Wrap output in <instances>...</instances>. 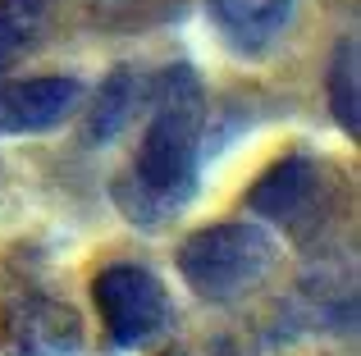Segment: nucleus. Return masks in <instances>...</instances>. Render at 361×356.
Wrapping results in <instances>:
<instances>
[{
  "instance_id": "obj_1",
  "label": "nucleus",
  "mask_w": 361,
  "mask_h": 356,
  "mask_svg": "<svg viewBox=\"0 0 361 356\" xmlns=\"http://www.w3.org/2000/svg\"><path fill=\"white\" fill-rule=\"evenodd\" d=\"M202 128H206V87L192 64H169L156 82L151 124L133 155L128 174L115 178V205L123 220L156 229L169 224L197 196L202 170Z\"/></svg>"
},
{
  "instance_id": "obj_2",
  "label": "nucleus",
  "mask_w": 361,
  "mask_h": 356,
  "mask_svg": "<svg viewBox=\"0 0 361 356\" xmlns=\"http://www.w3.org/2000/svg\"><path fill=\"white\" fill-rule=\"evenodd\" d=\"M279 247L261 224H206L178 247V274L206 302H238L270 279Z\"/></svg>"
},
{
  "instance_id": "obj_3",
  "label": "nucleus",
  "mask_w": 361,
  "mask_h": 356,
  "mask_svg": "<svg viewBox=\"0 0 361 356\" xmlns=\"http://www.w3.org/2000/svg\"><path fill=\"white\" fill-rule=\"evenodd\" d=\"M92 302L106 324V338L115 348H142L156 333L169 329L174 320V302L169 288L156 269L137 265V260H115L92 279Z\"/></svg>"
},
{
  "instance_id": "obj_4",
  "label": "nucleus",
  "mask_w": 361,
  "mask_h": 356,
  "mask_svg": "<svg viewBox=\"0 0 361 356\" xmlns=\"http://www.w3.org/2000/svg\"><path fill=\"white\" fill-rule=\"evenodd\" d=\"M5 356H73L82 348V315L32 279H18L0 302Z\"/></svg>"
},
{
  "instance_id": "obj_5",
  "label": "nucleus",
  "mask_w": 361,
  "mask_h": 356,
  "mask_svg": "<svg viewBox=\"0 0 361 356\" xmlns=\"http://www.w3.org/2000/svg\"><path fill=\"white\" fill-rule=\"evenodd\" d=\"M82 101L78 78H27L0 87V133H46V128L64 124Z\"/></svg>"
},
{
  "instance_id": "obj_6",
  "label": "nucleus",
  "mask_w": 361,
  "mask_h": 356,
  "mask_svg": "<svg viewBox=\"0 0 361 356\" xmlns=\"http://www.w3.org/2000/svg\"><path fill=\"white\" fill-rule=\"evenodd\" d=\"M320 170L311 155H283L247 187V210L265 224H298V215L316 201Z\"/></svg>"
},
{
  "instance_id": "obj_7",
  "label": "nucleus",
  "mask_w": 361,
  "mask_h": 356,
  "mask_svg": "<svg viewBox=\"0 0 361 356\" xmlns=\"http://www.w3.org/2000/svg\"><path fill=\"white\" fill-rule=\"evenodd\" d=\"M298 0H206L215 27L229 37L233 51L243 55H265L274 37L288 27Z\"/></svg>"
},
{
  "instance_id": "obj_8",
  "label": "nucleus",
  "mask_w": 361,
  "mask_h": 356,
  "mask_svg": "<svg viewBox=\"0 0 361 356\" xmlns=\"http://www.w3.org/2000/svg\"><path fill=\"white\" fill-rule=\"evenodd\" d=\"M142 96H147V87H142L137 69H128V64L110 69L106 82L97 87V96H92V110H87V142L92 146L115 142L128 128V119L142 110Z\"/></svg>"
},
{
  "instance_id": "obj_9",
  "label": "nucleus",
  "mask_w": 361,
  "mask_h": 356,
  "mask_svg": "<svg viewBox=\"0 0 361 356\" xmlns=\"http://www.w3.org/2000/svg\"><path fill=\"white\" fill-rule=\"evenodd\" d=\"M357 82H361V51H357V37H343L334 46V60H329V110H334V124L348 137H357V128H361Z\"/></svg>"
},
{
  "instance_id": "obj_10",
  "label": "nucleus",
  "mask_w": 361,
  "mask_h": 356,
  "mask_svg": "<svg viewBox=\"0 0 361 356\" xmlns=\"http://www.w3.org/2000/svg\"><path fill=\"white\" fill-rule=\"evenodd\" d=\"M46 27V0H0V73H9L37 46Z\"/></svg>"
},
{
  "instance_id": "obj_11",
  "label": "nucleus",
  "mask_w": 361,
  "mask_h": 356,
  "mask_svg": "<svg viewBox=\"0 0 361 356\" xmlns=\"http://www.w3.org/2000/svg\"><path fill=\"white\" fill-rule=\"evenodd\" d=\"M160 5H174V0H87L92 18H97L101 27H137L147 23V18H160L156 9Z\"/></svg>"
}]
</instances>
